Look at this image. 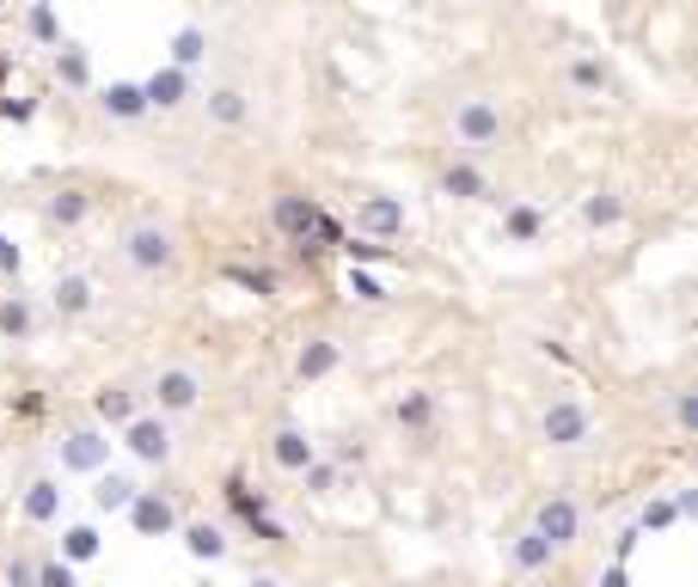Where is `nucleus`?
I'll use <instances>...</instances> for the list:
<instances>
[{
	"mask_svg": "<svg viewBox=\"0 0 698 587\" xmlns=\"http://www.w3.org/2000/svg\"><path fill=\"white\" fill-rule=\"evenodd\" d=\"M270 227H276L282 239H288V245L300 251V257L326 251L319 239H331V245L343 239V227L326 215V208H319V202L307 196V190H276V196H270Z\"/></svg>",
	"mask_w": 698,
	"mask_h": 587,
	"instance_id": "f257e3e1",
	"label": "nucleus"
},
{
	"mask_svg": "<svg viewBox=\"0 0 698 587\" xmlns=\"http://www.w3.org/2000/svg\"><path fill=\"white\" fill-rule=\"evenodd\" d=\"M117 257H123L141 281H166L171 269H178V232H171L166 220L141 215L117 232Z\"/></svg>",
	"mask_w": 698,
	"mask_h": 587,
	"instance_id": "f03ea898",
	"label": "nucleus"
},
{
	"mask_svg": "<svg viewBox=\"0 0 698 587\" xmlns=\"http://www.w3.org/2000/svg\"><path fill=\"white\" fill-rule=\"evenodd\" d=\"M540 434H545V447H558V453L589 447L594 441V410L582 398H552L540 410Z\"/></svg>",
	"mask_w": 698,
	"mask_h": 587,
	"instance_id": "7ed1b4c3",
	"label": "nucleus"
},
{
	"mask_svg": "<svg viewBox=\"0 0 698 587\" xmlns=\"http://www.w3.org/2000/svg\"><path fill=\"white\" fill-rule=\"evenodd\" d=\"M502 129H509V123H502L497 98H460V105H453V135H460V147H472V154L497 147Z\"/></svg>",
	"mask_w": 698,
	"mask_h": 587,
	"instance_id": "20e7f679",
	"label": "nucleus"
},
{
	"mask_svg": "<svg viewBox=\"0 0 698 587\" xmlns=\"http://www.w3.org/2000/svg\"><path fill=\"white\" fill-rule=\"evenodd\" d=\"M56 465H62V478H93L110 465V434L105 429H68L56 441Z\"/></svg>",
	"mask_w": 698,
	"mask_h": 587,
	"instance_id": "39448f33",
	"label": "nucleus"
},
{
	"mask_svg": "<svg viewBox=\"0 0 698 587\" xmlns=\"http://www.w3.org/2000/svg\"><path fill=\"white\" fill-rule=\"evenodd\" d=\"M533 532H540L545 544H552V551H570L576 539H582V508H576V495H564V490H552L540 502V508H533Z\"/></svg>",
	"mask_w": 698,
	"mask_h": 587,
	"instance_id": "423d86ee",
	"label": "nucleus"
},
{
	"mask_svg": "<svg viewBox=\"0 0 698 587\" xmlns=\"http://www.w3.org/2000/svg\"><path fill=\"white\" fill-rule=\"evenodd\" d=\"M147 398H154L159 417H190L202 404V373L197 368H159L154 386H147Z\"/></svg>",
	"mask_w": 698,
	"mask_h": 587,
	"instance_id": "0eeeda50",
	"label": "nucleus"
},
{
	"mask_svg": "<svg viewBox=\"0 0 698 587\" xmlns=\"http://www.w3.org/2000/svg\"><path fill=\"white\" fill-rule=\"evenodd\" d=\"M123 447L135 453L141 465H166L171 453H178V441H171V422L159 417V410H141L135 422H123Z\"/></svg>",
	"mask_w": 698,
	"mask_h": 587,
	"instance_id": "6e6552de",
	"label": "nucleus"
},
{
	"mask_svg": "<svg viewBox=\"0 0 698 587\" xmlns=\"http://www.w3.org/2000/svg\"><path fill=\"white\" fill-rule=\"evenodd\" d=\"M227 508L251 526V539H264V544H288V532H282L276 520H270V495H264V490L251 495V483L233 478V483H227Z\"/></svg>",
	"mask_w": 698,
	"mask_h": 587,
	"instance_id": "1a4fd4ad",
	"label": "nucleus"
},
{
	"mask_svg": "<svg viewBox=\"0 0 698 587\" xmlns=\"http://www.w3.org/2000/svg\"><path fill=\"white\" fill-rule=\"evenodd\" d=\"M129 526H135L141 539H166V532H178V508H171L166 490H141L135 502H129Z\"/></svg>",
	"mask_w": 698,
	"mask_h": 587,
	"instance_id": "9d476101",
	"label": "nucleus"
},
{
	"mask_svg": "<svg viewBox=\"0 0 698 587\" xmlns=\"http://www.w3.org/2000/svg\"><path fill=\"white\" fill-rule=\"evenodd\" d=\"M356 227L368 232L374 245H387V239L404 232V202L399 196H362L356 202Z\"/></svg>",
	"mask_w": 698,
	"mask_h": 587,
	"instance_id": "9b49d317",
	"label": "nucleus"
},
{
	"mask_svg": "<svg viewBox=\"0 0 698 587\" xmlns=\"http://www.w3.org/2000/svg\"><path fill=\"white\" fill-rule=\"evenodd\" d=\"M312 434L300 429V422H282L276 434H270V465H276V471H288V478H300V465H312Z\"/></svg>",
	"mask_w": 698,
	"mask_h": 587,
	"instance_id": "f8f14e48",
	"label": "nucleus"
},
{
	"mask_svg": "<svg viewBox=\"0 0 698 587\" xmlns=\"http://www.w3.org/2000/svg\"><path fill=\"white\" fill-rule=\"evenodd\" d=\"M435 417H441L435 392H404V398L392 404V422H399L404 434H417V441H435Z\"/></svg>",
	"mask_w": 698,
	"mask_h": 587,
	"instance_id": "ddd939ff",
	"label": "nucleus"
},
{
	"mask_svg": "<svg viewBox=\"0 0 698 587\" xmlns=\"http://www.w3.org/2000/svg\"><path fill=\"white\" fill-rule=\"evenodd\" d=\"M343 361V343L338 337H307V349L295 356V380L300 386H312V380H331Z\"/></svg>",
	"mask_w": 698,
	"mask_h": 587,
	"instance_id": "4468645a",
	"label": "nucleus"
},
{
	"mask_svg": "<svg viewBox=\"0 0 698 587\" xmlns=\"http://www.w3.org/2000/svg\"><path fill=\"white\" fill-rule=\"evenodd\" d=\"M141 495V483L129 478V471H93V508L98 514H129V502Z\"/></svg>",
	"mask_w": 698,
	"mask_h": 587,
	"instance_id": "2eb2a0df",
	"label": "nucleus"
},
{
	"mask_svg": "<svg viewBox=\"0 0 698 587\" xmlns=\"http://www.w3.org/2000/svg\"><path fill=\"white\" fill-rule=\"evenodd\" d=\"M19 514H25L32 526H56V520H62V478H32V483H25Z\"/></svg>",
	"mask_w": 698,
	"mask_h": 587,
	"instance_id": "dca6fc26",
	"label": "nucleus"
},
{
	"mask_svg": "<svg viewBox=\"0 0 698 587\" xmlns=\"http://www.w3.org/2000/svg\"><path fill=\"white\" fill-rule=\"evenodd\" d=\"M552 563H558V551H552V544H545L533 526H521V532L509 539V570H514V575H545Z\"/></svg>",
	"mask_w": 698,
	"mask_h": 587,
	"instance_id": "f3484780",
	"label": "nucleus"
},
{
	"mask_svg": "<svg viewBox=\"0 0 698 587\" xmlns=\"http://www.w3.org/2000/svg\"><path fill=\"white\" fill-rule=\"evenodd\" d=\"M93 417L105 422V429H123V422L141 417V392L135 386H98L93 392Z\"/></svg>",
	"mask_w": 698,
	"mask_h": 587,
	"instance_id": "a211bd4d",
	"label": "nucleus"
},
{
	"mask_svg": "<svg viewBox=\"0 0 698 587\" xmlns=\"http://www.w3.org/2000/svg\"><path fill=\"white\" fill-rule=\"evenodd\" d=\"M141 98H147V110H178L190 98V74L185 68H159V74L141 80Z\"/></svg>",
	"mask_w": 698,
	"mask_h": 587,
	"instance_id": "6ab92c4d",
	"label": "nucleus"
},
{
	"mask_svg": "<svg viewBox=\"0 0 698 587\" xmlns=\"http://www.w3.org/2000/svg\"><path fill=\"white\" fill-rule=\"evenodd\" d=\"M98 110H105L110 123H141V117H147V98H141L135 80H110L105 93H98Z\"/></svg>",
	"mask_w": 698,
	"mask_h": 587,
	"instance_id": "aec40b11",
	"label": "nucleus"
},
{
	"mask_svg": "<svg viewBox=\"0 0 698 587\" xmlns=\"http://www.w3.org/2000/svg\"><path fill=\"white\" fill-rule=\"evenodd\" d=\"M202 110H209L215 129H246L251 123V98L239 93V86H215V93L202 98Z\"/></svg>",
	"mask_w": 698,
	"mask_h": 587,
	"instance_id": "412c9836",
	"label": "nucleus"
},
{
	"mask_svg": "<svg viewBox=\"0 0 698 587\" xmlns=\"http://www.w3.org/2000/svg\"><path fill=\"white\" fill-rule=\"evenodd\" d=\"M178 539H185V551L197 556V563H221V556H227V532H221L215 520H185Z\"/></svg>",
	"mask_w": 698,
	"mask_h": 587,
	"instance_id": "4be33fe9",
	"label": "nucleus"
},
{
	"mask_svg": "<svg viewBox=\"0 0 698 587\" xmlns=\"http://www.w3.org/2000/svg\"><path fill=\"white\" fill-rule=\"evenodd\" d=\"M93 281L86 276H62L56 281V288H49V307H56V319H86V312H93Z\"/></svg>",
	"mask_w": 698,
	"mask_h": 587,
	"instance_id": "5701e85b",
	"label": "nucleus"
},
{
	"mask_svg": "<svg viewBox=\"0 0 698 587\" xmlns=\"http://www.w3.org/2000/svg\"><path fill=\"white\" fill-rule=\"evenodd\" d=\"M441 190H448V196H460V202H490V178H484L472 159H453V166L441 171Z\"/></svg>",
	"mask_w": 698,
	"mask_h": 587,
	"instance_id": "b1692460",
	"label": "nucleus"
},
{
	"mask_svg": "<svg viewBox=\"0 0 698 587\" xmlns=\"http://www.w3.org/2000/svg\"><path fill=\"white\" fill-rule=\"evenodd\" d=\"M0 337H7V343H32L37 337V307L25 300V294L0 300Z\"/></svg>",
	"mask_w": 698,
	"mask_h": 587,
	"instance_id": "393cba45",
	"label": "nucleus"
},
{
	"mask_svg": "<svg viewBox=\"0 0 698 587\" xmlns=\"http://www.w3.org/2000/svg\"><path fill=\"white\" fill-rule=\"evenodd\" d=\"M564 80H570L576 93H589V98L613 93V74H606V62H594V56H576V62L564 68Z\"/></svg>",
	"mask_w": 698,
	"mask_h": 587,
	"instance_id": "a878e982",
	"label": "nucleus"
},
{
	"mask_svg": "<svg viewBox=\"0 0 698 587\" xmlns=\"http://www.w3.org/2000/svg\"><path fill=\"white\" fill-rule=\"evenodd\" d=\"M44 215L56 220V227H80V220L93 215V196H86V190H56V196L44 202Z\"/></svg>",
	"mask_w": 698,
	"mask_h": 587,
	"instance_id": "bb28decb",
	"label": "nucleus"
},
{
	"mask_svg": "<svg viewBox=\"0 0 698 587\" xmlns=\"http://www.w3.org/2000/svg\"><path fill=\"white\" fill-rule=\"evenodd\" d=\"M56 74H62L74 93H86V86H93V62H86V49H80V44H56Z\"/></svg>",
	"mask_w": 698,
	"mask_h": 587,
	"instance_id": "cd10ccee",
	"label": "nucleus"
},
{
	"mask_svg": "<svg viewBox=\"0 0 698 587\" xmlns=\"http://www.w3.org/2000/svg\"><path fill=\"white\" fill-rule=\"evenodd\" d=\"M105 551V539H98V526H68L62 532V563H93V556Z\"/></svg>",
	"mask_w": 698,
	"mask_h": 587,
	"instance_id": "c85d7f7f",
	"label": "nucleus"
},
{
	"mask_svg": "<svg viewBox=\"0 0 698 587\" xmlns=\"http://www.w3.org/2000/svg\"><path fill=\"white\" fill-rule=\"evenodd\" d=\"M540 208H528V202H509V208H502V232H509L514 245H533V239H540Z\"/></svg>",
	"mask_w": 698,
	"mask_h": 587,
	"instance_id": "c756f323",
	"label": "nucleus"
},
{
	"mask_svg": "<svg viewBox=\"0 0 698 587\" xmlns=\"http://www.w3.org/2000/svg\"><path fill=\"white\" fill-rule=\"evenodd\" d=\"M197 62H209V32H197V25H185V32L171 37V68H197Z\"/></svg>",
	"mask_w": 698,
	"mask_h": 587,
	"instance_id": "7c9ffc66",
	"label": "nucleus"
},
{
	"mask_svg": "<svg viewBox=\"0 0 698 587\" xmlns=\"http://www.w3.org/2000/svg\"><path fill=\"white\" fill-rule=\"evenodd\" d=\"M300 483H307V495H338L343 465H331L326 453H312V465H300Z\"/></svg>",
	"mask_w": 698,
	"mask_h": 587,
	"instance_id": "2f4dec72",
	"label": "nucleus"
},
{
	"mask_svg": "<svg viewBox=\"0 0 698 587\" xmlns=\"http://www.w3.org/2000/svg\"><path fill=\"white\" fill-rule=\"evenodd\" d=\"M582 220H589V227H619V220H625V202L613 196V190H594V196L582 202Z\"/></svg>",
	"mask_w": 698,
	"mask_h": 587,
	"instance_id": "473e14b6",
	"label": "nucleus"
},
{
	"mask_svg": "<svg viewBox=\"0 0 698 587\" xmlns=\"http://www.w3.org/2000/svg\"><path fill=\"white\" fill-rule=\"evenodd\" d=\"M343 288L356 294L362 307H380V300H387V281H380V276H368V269H356V263H350V276H343Z\"/></svg>",
	"mask_w": 698,
	"mask_h": 587,
	"instance_id": "72a5a7b5",
	"label": "nucleus"
},
{
	"mask_svg": "<svg viewBox=\"0 0 698 587\" xmlns=\"http://www.w3.org/2000/svg\"><path fill=\"white\" fill-rule=\"evenodd\" d=\"M25 25H32L37 44H62V25H56V7L49 0H32V13H25Z\"/></svg>",
	"mask_w": 698,
	"mask_h": 587,
	"instance_id": "f704fd0d",
	"label": "nucleus"
},
{
	"mask_svg": "<svg viewBox=\"0 0 698 587\" xmlns=\"http://www.w3.org/2000/svg\"><path fill=\"white\" fill-rule=\"evenodd\" d=\"M227 276H233V281H239V288H251V294H258V300H276V294H282V281H276V269H239V263H233Z\"/></svg>",
	"mask_w": 698,
	"mask_h": 587,
	"instance_id": "c9c22d12",
	"label": "nucleus"
},
{
	"mask_svg": "<svg viewBox=\"0 0 698 587\" xmlns=\"http://www.w3.org/2000/svg\"><path fill=\"white\" fill-rule=\"evenodd\" d=\"M32 587H80V575H74V563H62V556H37Z\"/></svg>",
	"mask_w": 698,
	"mask_h": 587,
	"instance_id": "e433bc0d",
	"label": "nucleus"
},
{
	"mask_svg": "<svg viewBox=\"0 0 698 587\" xmlns=\"http://www.w3.org/2000/svg\"><path fill=\"white\" fill-rule=\"evenodd\" d=\"M338 245H343V257H350V263H387V257H392L387 245H374V239H356V232H343Z\"/></svg>",
	"mask_w": 698,
	"mask_h": 587,
	"instance_id": "4c0bfd02",
	"label": "nucleus"
},
{
	"mask_svg": "<svg viewBox=\"0 0 698 587\" xmlns=\"http://www.w3.org/2000/svg\"><path fill=\"white\" fill-rule=\"evenodd\" d=\"M681 514H674V502H650V508L637 514V532H662V526H674Z\"/></svg>",
	"mask_w": 698,
	"mask_h": 587,
	"instance_id": "58836bf2",
	"label": "nucleus"
},
{
	"mask_svg": "<svg viewBox=\"0 0 698 587\" xmlns=\"http://www.w3.org/2000/svg\"><path fill=\"white\" fill-rule=\"evenodd\" d=\"M674 429L681 434L698 429V392H674Z\"/></svg>",
	"mask_w": 698,
	"mask_h": 587,
	"instance_id": "ea45409f",
	"label": "nucleus"
},
{
	"mask_svg": "<svg viewBox=\"0 0 698 587\" xmlns=\"http://www.w3.org/2000/svg\"><path fill=\"white\" fill-rule=\"evenodd\" d=\"M331 465H368V441H362V434H343L338 453H331Z\"/></svg>",
	"mask_w": 698,
	"mask_h": 587,
	"instance_id": "a19ab883",
	"label": "nucleus"
},
{
	"mask_svg": "<svg viewBox=\"0 0 698 587\" xmlns=\"http://www.w3.org/2000/svg\"><path fill=\"white\" fill-rule=\"evenodd\" d=\"M37 582V556H13L7 563V587H32Z\"/></svg>",
	"mask_w": 698,
	"mask_h": 587,
	"instance_id": "79ce46f5",
	"label": "nucleus"
},
{
	"mask_svg": "<svg viewBox=\"0 0 698 587\" xmlns=\"http://www.w3.org/2000/svg\"><path fill=\"white\" fill-rule=\"evenodd\" d=\"M0 117H7V123H32L37 105H32V98H0Z\"/></svg>",
	"mask_w": 698,
	"mask_h": 587,
	"instance_id": "37998d69",
	"label": "nucleus"
},
{
	"mask_svg": "<svg viewBox=\"0 0 698 587\" xmlns=\"http://www.w3.org/2000/svg\"><path fill=\"white\" fill-rule=\"evenodd\" d=\"M0 269H7V276H19V245L7 239V232H0Z\"/></svg>",
	"mask_w": 698,
	"mask_h": 587,
	"instance_id": "c03bdc74",
	"label": "nucleus"
},
{
	"mask_svg": "<svg viewBox=\"0 0 698 587\" xmlns=\"http://www.w3.org/2000/svg\"><path fill=\"white\" fill-rule=\"evenodd\" d=\"M637 539H643V532H637V526H631V532H619V544H613V563H625V556L637 551Z\"/></svg>",
	"mask_w": 698,
	"mask_h": 587,
	"instance_id": "a18cd8bd",
	"label": "nucleus"
},
{
	"mask_svg": "<svg viewBox=\"0 0 698 587\" xmlns=\"http://www.w3.org/2000/svg\"><path fill=\"white\" fill-rule=\"evenodd\" d=\"M601 587H631V575H625V563H606V570H601Z\"/></svg>",
	"mask_w": 698,
	"mask_h": 587,
	"instance_id": "49530a36",
	"label": "nucleus"
},
{
	"mask_svg": "<svg viewBox=\"0 0 698 587\" xmlns=\"http://www.w3.org/2000/svg\"><path fill=\"white\" fill-rule=\"evenodd\" d=\"M246 587H282V582H276V575H251Z\"/></svg>",
	"mask_w": 698,
	"mask_h": 587,
	"instance_id": "de8ad7c7",
	"label": "nucleus"
}]
</instances>
